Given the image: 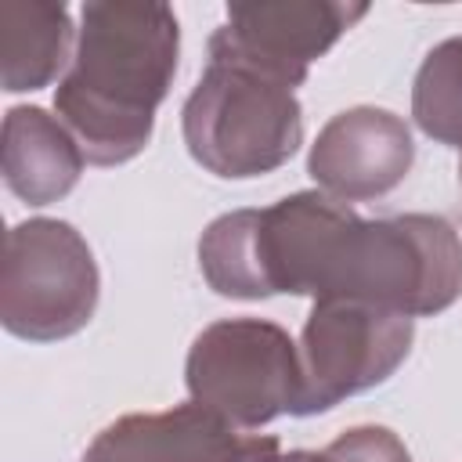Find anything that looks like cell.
Segmentation results:
<instances>
[{"label": "cell", "mask_w": 462, "mask_h": 462, "mask_svg": "<svg viewBox=\"0 0 462 462\" xmlns=\"http://www.w3.org/2000/svg\"><path fill=\"white\" fill-rule=\"evenodd\" d=\"M199 271L217 296L365 300L408 318L462 296V238L437 213L365 220L325 191L217 217L199 238Z\"/></svg>", "instance_id": "cell-1"}, {"label": "cell", "mask_w": 462, "mask_h": 462, "mask_svg": "<svg viewBox=\"0 0 462 462\" xmlns=\"http://www.w3.org/2000/svg\"><path fill=\"white\" fill-rule=\"evenodd\" d=\"M177 54L180 25L166 4H83L72 61L54 90V112L87 162L119 166L144 152L155 108L177 76Z\"/></svg>", "instance_id": "cell-2"}, {"label": "cell", "mask_w": 462, "mask_h": 462, "mask_svg": "<svg viewBox=\"0 0 462 462\" xmlns=\"http://www.w3.org/2000/svg\"><path fill=\"white\" fill-rule=\"evenodd\" d=\"M180 130L202 170L249 180L296 155L303 144V108L292 87L209 43V61L184 101Z\"/></svg>", "instance_id": "cell-3"}, {"label": "cell", "mask_w": 462, "mask_h": 462, "mask_svg": "<svg viewBox=\"0 0 462 462\" xmlns=\"http://www.w3.org/2000/svg\"><path fill=\"white\" fill-rule=\"evenodd\" d=\"M101 296L97 260L87 238L54 217H32L7 231L0 271V321L29 343H54L90 325Z\"/></svg>", "instance_id": "cell-4"}, {"label": "cell", "mask_w": 462, "mask_h": 462, "mask_svg": "<svg viewBox=\"0 0 462 462\" xmlns=\"http://www.w3.org/2000/svg\"><path fill=\"white\" fill-rule=\"evenodd\" d=\"M184 383L195 404L238 430H256L300 411V346L274 321L224 318L191 339Z\"/></svg>", "instance_id": "cell-5"}, {"label": "cell", "mask_w": 462, "mask_h": 462, "mask_svg": "<svg viewBox=\"0 0 462 462\" xmlns=\"http://www.w3.org/2000/svg\"><path fill=\"white\" fill-rule=\"evenodd\" d=\"M415 318L365 300H314L300 332L303 393L296 415H321L386 383L408 357Z\"/></svg>", "instance_id": "cell-6"}, {"label": "cell", "mask_w": 462, "mask_h": 462, "mask_svg": "<svg viewBox=\"0 0 462 462\" xmlns=\"http://www.w3.org/2000/svg\"><path fill=\"white\" fill-rule=\"evenodd\" d=\"M368 14L365 4L343 0H253L227 4V22L209 36L213 47L256 65L260 72L300 87L310 61H318L354 22Z\"/></svg>", "instance_id": "cell-7"}, {"label": "cell", "mask_w": 462, "mask_h": 462, "mask_svg": "<svg viewBox=\"0 0 462 462\" xmlns=\"http://www.w3.org/2000/svg\"><path fill=\"white\" fill-rule=\"evenodd\" d=\"M278 437L245 433L188 401L166 411H134L108 422L79 462H278Z\"/></svg>", "instance_id": "cell-8"}, {"label": "cell", "mask_w": 462, "mask_h": 462, "mask_svg": "<svg viewBox=\"0 0 462 462\" xmlns=\"http://www.w3.org/2000/svg\"><path fill=\"white\" fill-rule=\"evenodd\" d=\"M415 162L408 123L375 105L336 112L307 155V173L339 202H365L393 191Z\"/></svg>", "instance_id": "cell-9"}, {"label": "cell", "mask_w": 462, "mask_h": 462, "mask_svg": "<svg viewBox=\"0 0 462 462\" xmlns=\"http://www.w3.org/2000/svg\"><path fill=\"white\" fill-rule=\"evenodd\" d=\"M83 162V148L51 112L36 105H14L4 116V184L22 202H58L76 188Z\"/></svg>", "instance_id": "cell-10"}, {"label": "cell", "mask_w": 462, "mask_h": 462, "mask_svg": "<svg viewBox=\"0 0 462 462\" xmlns=\"http://www.w3.org/2000/svg\"><path fill=\"white\" fill-rule=\"evenodd\" d=\"M76 51V29L65 4L4 0L0 4V79L4 90H40L65 76Z\"/></svg>", "instance_id": "cell-11"}, {"label": "cell", "mask_w": 462, "mask_h": 462, "mask_svg": "<svg viewBox=\"0 0 462 462\" xmlns=\"http://www.w3.org/2000/svg\"><path fill=\"white\" fill-rule=\"evenodd\" d=\"M411 119L415 126L451 148H462V36L437 43L411 87Z\"/></svg>", "instance_id": "cell-12"}, {"label": "cell", "mask_w": 462, "mask_h": 462, "mask_svg": "<svg viewBox=\"0 0 462 462\" xmlns=\"http://www.w3.org/2000/svg\"><path fill=\"white\" fill-rule=\"evenodd\" d=\"M278 462H411V455L393 430L354 426L321 451H289Z\"/></svg>", "instance_id": "cell-13"}, {"label": "cell", "mask_w": 462, "mask_h": 462, "mask_svg": "<svg viewBox=\"0 0 462 462\" xmlns=\"http://www.w3.org/2000/svg\"><path fill=\"white\" fill-rule=\"evenodd\" d=\"M458 180H462V159H458Z\"/></svg>", "instance_id": "cell-14"}]
</instances>
